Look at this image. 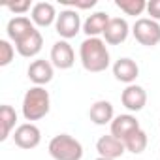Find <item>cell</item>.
Instances as JSON below:
<instances>
[{"instance_id":"1","label":"cell","mask_w":160,"mask_h":160,"mask_svg":"<svg viewBox=\"0 0 160 160\" xmlns=\"http://www.w3.org/2000/svg\"><path fill=\"white\" fill-rule=\"evenodd\" d=\"M79 58L87 72L100 73L109 66V51L104 40L100 38H87L79 47Z\"/></svg>"},{"instance_id":"2","label":"cell","mask_w":160,"mask_h":160,"mask_svg":"<svg viewBox=\"0 0 160 160\" xmlns=\"http://www.w3.org/2000/svg\"><path fill=\"white\" fill-rule=\"evenodd\" d=\"M51 109L49 92L43 87H30L23 98V117L27 121H40Z\"/></svg>"},{"instance_id":"3","label":"cell","mask_w":160,"mask_h":160,"mask_svg":"<svg viewBox=\"0 0 160 160\" xmlns=\"http://www.w3.org/2000/svg\"><path fill=\"white\" fill-rule=\"evenodd\" d=\"M49 154L55 160H81L83 145L70 134H58L49 141Z\"/></svg>"},{"instance_id":"4","label":"cell","mask_w":160,"mask_h":160,"mask_svg":"<svg viewBox=\"0 0 160 160\" xmlns=\"http://www.w3.org/2000/svg\"><path fill=\"white\" fill-rule=\"evenodd\" d=\"M132 32H134V38L145 47H154L160 43V25L152 19H147V17L138 19Z\"/></svg>"},{"instance_id":"5","label":"cell","mask_w":160,"mask_h":160,"mask_svg":"<svg viewBox=\"0 0 160 160\" xmlns=\"http://www.w3.org/2000/svg\"><path fill=\"white\" fill-rule=\"evenodd\" d=\"M81 17H79V13L72 8L68 10H62L57 17V23H55V28L58 32L60 38L64 40H70V38H75L79 34V30H81Z\"/></svg>"},{"instance_id":"6","label":"cell","mask_w":160,"mask_h":160,"mask_svg":"<svg viewBox=\"0 0 160 160\" xmlns=\"http://www.w3.org/2000/svg\"><path fill=\"white\" fill-rule=\"evenodd\" d=\"M13 141H15L17 147L30 151V149H34V147L40 145V141H42V132H40V128H38L36 124L25 122V124H21V126L15 128V132H13Z\"/></svg>"},{"instance_id":"7","label":"cell","mask_w":160,"mask_h":160,"mask_svg":"<svg viewBox=\"0 0 160 160\" xmlns=\"http://www.w3.org/2000/svg\"><path fill=\"white\" fill-rule=\"evenodd\" d=\"M75 62V53L66 40L57 42L51 47V64L58 70H70Z\"/></svg>"},{"instance_id":"8","label":"cell","mask_w":160,"mask_h":160,"mask_svg":"<svg viewBox=\"0 0 160 160\" xmlns=\"http://www.w3.org/2000/svg\"><path fill=\"white\" fill-rule=\"evenodd\" d=\"M27 73L36 87H43L53 79V64L45 58H36L34 62H30Z\"/></svg>"},{"instance_id":"9","label":"cell","mask_w":160,"mask_h":160,"mask_svg":"<svg viewBox=\"0 0 160 160\" xmlns=\"http://www.w3.org/2000/svg\"><path fill=\"white\" fill-rule=\"evenodd\" d=\"M130 27L126 23V19L122 17H111L106 32H104V40L108 45H121L126 38H128Z\"/></svg>"},{"instance_id":"10","label":"cell","mask_w":160,"mask_h":160,"mask_svg":"<svg viewBox=\"0 0 160 160\" xmlns=\"http://www.w3.org/2000/svg\"><path fill=\"white\" fill-rule=\"evenodd\" d=\"M121 102L128 111H141L147 104V92L139 85H128L121 94Z\"/></svg>"},{"instance_id":"11","label":"cell","mask_w":160,"mask_h":160,"mask_svg":"<svg viewBox=\"0 0 160 160\" xmlns=\"http://www.w3.org/2000/svg\"><path fill=\"white\" fill-rule=\"evenodd\" d=\"M136 130H139V121L134 115H117L111 122V136H115L117 139H121L124 143V139L134 134Z\"/></svg>"},{"instance_id":"12","label":"cell","mask_w":160,"mask_h":160,"mask_svg":"<svg viewBox=\"0 0 160 160\" xmlns=\"http://www.w3.org/2000/svg\"><path fill=\"white\" fill-rule=\"evenodd\" d=\"M96 151L102 158H111V160H117L119 156L124 154L126 147L121 139H117L115 136H102L98 141H96Z\"/></svg>"},{"instance_id":"13","label":"cell","mask_w":160,"mask_h":160,"mask_svg":"<svg viewBox=\"0 0 160 160\" xmlns=\"http://www.w3.org/2000/svg\"><path fill=\"white\" fill-rule=\"evenodd\" d=\"M113 75L117 81L121 83H126V85H134L136 77L139 75V68L138 64L132 60V58H119L115 64H113Z\"/></svg>"},{"instance_id":"14","label":"cell","mask_w":160,"mask_h":160,"mask_svg":"<svg viewBox=\"0 0 160 160\" xmlns=\"http://www.w3.org/2000/svg\"><path fill=\"white\" fill-rule=\"evenodd\" d=\"M57 17H58L57 10L49 2H38V4L32 6L30 19H32V23L36 27H51L53 23H57Z\"/></svg>"},{"instance_id":"15","label":"cell","mask_w":160,"mask_h":160,"mask_svg":"<svg viewBox=\"0 0 160 160\" xmlns=\"http://www.w3.org/2000/svg\"><path fill=\"white\" fill-rule=\"evenodd\" d=\"M8 38L13 42V43H19L23 38H27L32 30H36V27H34V23L28 19V17H13V19H10V23H8Z\"/></svg>"},{"instance_id":"16","label":"cell","mask_w":160,"mask_h":160,"mask_svg":"<svg viewBox=\"0 0 160 160\" xmlns=\"http://www.w3.org/2000/svg\"><path fill=\"white\" fill-rule=\"evenodd\" d=\"M109 21H111V17L106 12H96V13L89 15L87 21L83 23V32L87 34V38H98L100 34L106 32Z\"/></svg>"},{"instance_id":"17","label":"cell","mask_w":160,"mask_h":160,"mask_svg":"<svg viewBox=\"0 0 160 160\" xmlns=\"http://www.w3.org/2000/svg\"><path fill=\"white\" fill-rule=\"evenodd\" d=\"M89 117H91V121L94 122V124H98V126H104V124H111L113 122V119H115V111H113V106H111V102H108V100H98V102H94L92 106H91V109H89Z\"/></svg>"},{"instance_id":"18","label":"cell","mask_w":160,"mask_h":160,"mask_svg":"<svg viewBox=\"0 0 160 160\" xmlns=\"http://www.w3.org/2000/svg\"><path fill=\"white\" fill-rule=\"evenodd\" d=\"M42 45H43V38H42L40 30H32L27 38H23L19 43H15V49L21 57L30 58V57H36L42 51Z\"/></svg>"},{"instance_id":"19","label":"cell","mask_w":160,"mask_h":160,"mask_svg":"<svg viewBox=\"0 0 160 160\" xmlns=\"http://www.w3.org/2000/svg\"><path fill=\"white\" fill-rule=\"evenodd\" d=\"M15 121H17V113L12 106L4 104L0 108V141L8 139V136L12 134V130L15 128Z\"/></svg>"},{"instance_id":"20","label":"cell","mask_w":160,"mask_h":160,"mask_svg":"<svg viewBox=\"0 0 160 160\" xmlns=\"http://www.w3.org/2000/svg\"><path fill=\"white\" fill-rule=\"evenodd\" d=\"M124 147H126V151H130V152H134V154H141L145 149H147V134L139 128V130H136L134 134H130L126 139H124Z\"/></svg>"},{"instance_id":"21","label":"cell","mask_w":160,"mask_h":160,"mask_svg":"<svg viewBox=\"0 0 160 160\" xmlns=\"http://www.w3.org/2000/svg\"><path fill=\"white\" fill-rule=\"evenodd\" d=\"M115 6L126 15H141L147 10L145 0H115Z\"/></svg>"},{"instance_id":"22","label":"cell","mask_w":160,"mask_h":160,"mask_svg":"<svg viewBox=\"0 0 160 160\" xmlns=\"http://www.w3.org/2000/svg\"><path fill=\"white\" fill-rule=\"evenodd\" d=\"M15 49L8 40H0V66H8L13 60Z\"/></svg>"},{"instance_id":"23","label":"cell","mask_w":160,"mask_h":160,"mask_svg":"<svg viewBox=\"0 0 160 160\" xmlns=\"http://www.w3.org/2000/svg\"><path fill=\"white\" fill-rule=\"evenodd\" d=\"M6 8H8L12 13H15L17 17H21L25 12L30 10V2H28V0H23V2H10V4H6Z\"/></svg>"},{"instance_id":"24","label":"cell","mask_w":160,"mask_h":160,"mask_svg":"<svg viewBox=\"0 0 160 160\" xmlns=\"http://www.w3.org/2000/svg\"><path fill=\"white\" fill-rule=\"evenodd\" d=\"M147 13L151 15L152 21H160V0H151L147 2Z\"/></svg>"},{"instance_id":"25","label":"cell","mask_w":160,"mask_h":160,"mask_svg":"<svg viewBox=\"0 0 160 160\" xmlns=\"http://www.w3.org/2000/svg\"><path fill=\"white\" fill-rule=\"evenodd\" d=\"M68 6H72V10H75L77 12V8L79 10H89V8H94L96 6V0H89V2H66Z\"/></svg>"},{"instance_id":"26","label":"cell","mask_w":160,"mask_h":160,"mask_svg":"<svg viewBox=\"0 0 160 160\" xmlns=\"http://www.w3.org/2000/svg\"><path fill=\"white\" fill-rule=\"evenodd\" d=\"M96 160H111V158H102V156H98Z\"/></svg>"}]
</instances>
